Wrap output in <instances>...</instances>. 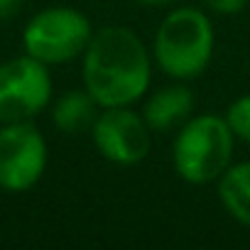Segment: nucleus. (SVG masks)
I'll return each mask as SVG.
<instances>
[{
	"label": "nucleus",
	"mask_w": 250,
	"mask_h": 250,
	"mask_svg": "<svg viewBox=\"0 0 250 250\" xmlns=\"http://www.w3.org/2000/svg\"><path fill=\"white\" fill-rule=\"evenodd\" d=\"M140 5H150V8H165V5H172V3H179V0H135Z\"/></svg>",
	"instance_id": "nucleus-14"
},
{
	"label": "nucleus",
	"mask_w": 250,
	"mask_h": 250,
	"mask_svg": "<svg viewBox=\"0 0 250 250\" xmlns=\"http://www.w3.org/2000/svg\"><path fill=\"white\" fill-rule=\"evenodd\" d=\"M235 135L223 115H191L177 130L172 145V165L187 184H211L233 165Z\"/></svg>",
	"instance_id": "nucleus-3"
},
{
	"label": "nucleus",
	"mask_w": 250,
	"mask_h": 250,
	"mask_svg": "<svg viewBox=\"0 0 250 250\" xmlns=\"http://www.w3.org/2000/svg\"><path fill=\"white\" fill-rule=\"evenodd\" d=\"M194 103L196 101H194V93L189 86H184V83L165 86L147 96V101L143 105V118L147 120L152 133L179 130L191 118Z\"/></svg>",
	"instance_id": "nucleus-8"
},
{
	"label": "nucleus",
	"mask_w": 250,
	"mask_h": 250,
	"mask_svg": "<svg viewBox=\"0 0 250 250\" xmlns=\"http://www.w3.org/2000/svg\"><path fill=\"white\" fill-rule=\"evenodd\" d=\"M52 101L47 64L30 54L0 64V125L32 120Z\"/></svg>",
	"instance_id": "nucleus-5"
},
{
	"label": "nucleus",
	"mask_w": 250,
	"mask_h": 250,
	"mask_svg": "<svg viewBox=\"0 0 250 250\" xmlns=\"http://www.w3.org/2000/svg\"><path fill=\"white\" fill-rule=\"evenodd\" d=\"M81 59L83 88L98 108L133 105L150 91L152 57L130 27L108 25L96 30Z\"/></svg>",
	"instance_id": "nucleus-1"
},
{
	"label": "nucleus",
	"mask_w": 250,
	"mask_h": 250,
	"mask_svg": "<svg viewBox=\"0 0 250 250\" xmlns=\"http://www.w3.org/2000/svg\"><path fill=\"white\" fill-rule=\"evenodd\" d=\"M47 169V143L30 120L0 125V189H32Z\"/></svg>",
	"instance_id": "nucleus-6"
},
{
	"label": "nucleus",
	"mask_w": 250,
	"mask_h": 250,
	"mask_svg": "<svg viewBox=\"0 0 250 250\" xmlns=\"http://www.w3.org/2000/svg\"><path fill=\"white\" fill-rule=\"evenodd\" d=\"M25 0H0V20H10L13 15L20 13Z\"/></svg>",
	"instance_id": "nucleus-13"
},
{
	"label": "nucleus",
	"mask_w": 250,
	"mask_h": 250,
	"mask_svg": "<svg viewBox=\"0 0 250 250\" xmlns=\"http://www.w3.org/2000/svg\"><path fill=\"white\" fill-rule=\"evenodd\" d=\"M93 27L91 20L76 8H44L25 27L22 47L25 54L35 57L42 64H66L79 59L88 42Z\"/></svg>",
	"instance_id": "nucleus-4"
},
{
	"label": "nucleus",
	"mask_w": 250,
	"mask_h": 250,
	"mask_svg": "<svg viewBox=\"0 0 250 250\" xmlns=\"http://www.w3.org/2000/svg\"><path fill=\"white\" fill-rule=\"evenodd\" d=\"M206 8L211 13H218V15H238L245 10V5L250 0H204Z\"/></svg>",
	"instance_id": "nucleus-12"
},
{
	"label": "nucleus",
	"mask_w": 250,
	"mask_h": 250,
	"mask_svg": "<svg viewBox=\"0 0 250 250\" xmlns=\"http://www.w3.org/2000/svg\"><path fill=\"white\" fill-rule=\"evenodd\" d=\"M226 123L230 133L235 135V140L250 143V93L238 96L228 108H226Z\"/></svg>",
	"instance_id": "nucleus-11"
},
{
	"label": "nucleus",
	"mask_w": 250,
	"mask_h": 250,
	"mask_svg": "<svg viewBox=\"0 0 250 250\" xmlns=\"http://www.w3.org/2000/svg\"><path fill=\"white\" fill-rule=\"evenodd\" d=\"M218 201L230 218L250 228V162L230 165L218 177Z\"/></svg>",
	"instance_id": "nucleus-10"
},
{
	"label": "nucleus",
	"mask_w": 250,
	"mask_h": 250,
	"mask_svg": "<svg viewBox=\"0 0 250 250\" xmlns=\"http://www.w3.org/2000/svg\"><path fill=\"white\" fill-rule=\"evenodd\" d=\"M91 138L103 160L125 167L143 162L152 150V130L133 105L101 108L91 125Z\"/></svg>",
	"instance_id": "nucleus-7"
},
{
	"label": "nucleus",
	"mask_w": 250,
	"mask_h": 250,
	"mask_svg": "<svg viewBox=\"0 0 250 250\" xmlns=\"http://www.w3.org/2000/svg\"><path fill=\"white\" fill-rule=\"evenodd\" d=\"M98 115V103L91 98L86 88L64 91L52 105V123L64 135H79L91 130V125Z\"/></svg>",
	"instance_id": "nucleus-9"
},
{
	"label": "nucleus",
	"mask_w": 250,
	"mask_h": 250,
	"mask_svg": "<svg viewBox=\"0 0 250 250\" xmlns=\"http://www.w3.org/2000/svg\"><path fill=\"white\" fill-rule=\"evenodd\" d=\"M213 25L199 8H177L160 22L152 42V57L157 66L177 79H199L213 59Z\"/></svg>",
	"instance_id": "nucleus-2"
}]
</instances>
